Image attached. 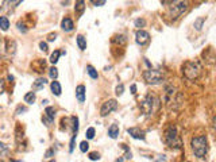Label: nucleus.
Listing matches in <instances>:
<instances>
[{
	"instance_id": "obj_43",
	"label": "nucleus",
	"mask_w": 216,
	"mask_h": 162,
	"mask_svg": "<svg viewBox=\"0 0 216 162\" xmlns=\"http://www.w3.org/2000/svg\"><path fill=\"white\" fill-rule=\"evenodd\" d=\"M53 156V150H49V151L46 153V157H51Z\"/></svg>"
},
{
	"instance_id": "obj_23",
	"label": "nucleus",
	"mask_w": 216,
	"mask_h": 162,
	"mask_svg": "<svg viewBox=\"0 0 216 162\" xmlns=\"http://www.w3.org/2000/svg\"><path fill=\"white\" fill-rule=\"evenodd\" d=\"M59 56H61V51H59V50H55L54 53L51 54V57H50V62H51V64H57Z\"/></svg>"
},
{
	"instance_id": "obj_36",
	"label": "nucleus",
	"mask_w": 216,
	"mask_h": 162,
	"mask_svg": "<svg viewBox=\"0 0 216 162\" xmlns=\"http://www.w3.org/2000/svg\"><path fill=\"white\" fill-rule=\"evenodd\" d=\"M55 38H57V34H55V32H54V34L47 35V40H50V42H51V40H55Z\"/></svg>"
},
{
	"instance_id": "obj_2",
	"label": "nucleus",
	"mask_w": 216,
	"mask_h": 162,
	"mask_svg": "<svg viewBox=\"0 0 216 162\" xmlns=\"http://www.w3.org/2000/svg\"><path fill=\"white\" fill-rule=\"evenodd\" d=\"M191 146H192V150L195 153V156L199 158H203L208 151V139L205 135L195 137L191 141Z\"/></svg>"
},
{
	"instance_id": "obj_34",
	"label": "nucleus",
	"mask_w": 216,
	"mask_h": 162,
	"mask_svg": "<svg viewBox=\"0 0 216 162\" xmlns=\"http://www.w3.org/2000/svg\"><path fill=\"white\" fill-rule=\"evenodd\" d=\"M39 47H41V50H42V51H47V43L46 42H41Z\"/></svg>"
},
{
	"instance_id": "obj_39",
	"label": "nucleus",
	"mask_w": 216,
	"mask_h": 162,
	"mask_svg": "<svg viewBox=\"0 0 216 162\" xmlns=\"http://www.w3.org/2000/svg\"><path fill=\"white\" fill-rule=\"evenodd\" d=\"M124 158H127V160H131V158H132V154H131V151H130V150H127V151H126Z\"/></svg>"
},
{
	"instance_id": "obj_12",
	"label": "nucleus",
	"mask_w": 216,
	"mask_h": 162,
	"mask_svg": "<svg viewBox=\"0 0 216 162\" xmlns=\"http://www.w3.org/2000/svg\"><path fill=\"white\" fill-rule=\"evenodd\" d=\"M76 97L79 100V103L85 101V87L84 85H79L76 88Z\"/></svg>"
},
{
	"instance_id": "obj_17",
	"label": "nucleus",
	"mask_w": 216,
	"mask_h": 162,
	"mask_svg": "<svg viewBox=\"0 0 216 162\" xmlns=\"http://www.w3.org/2000/svg\"><path fill=\"white\" fill-rule=\"evenodd\" d=\"M10 27V20L7 16H0V28L3 31H7Z\"/></svg>"
},
{
	"instance_id": "obj_3",
	"label": "nucleus",
	"mask_w": 216,
	"mask_h": 162,
	"mask_svg": "<svg viewBox=\"0 0 216 162\" xmlns=\"http://www.w3.org/2000/svg\"><path fill=\"white\" fill-rule=\"evenodd\" d=\"M182 75L188 80H196L201 75V66L196 61H187L182 65Z\"/></svg>"
},
{
	"instance_id": "obj_14",
	"label": "nucleus",
	"mask_w": 216,
	"mask_h": 162,
	"mask_svg": "<svg viewBox=\"0 0 216 162\" xmlns=\"http://www.w3.org/2000/svg\"><path fill=\"white\" fill-rule=\"evenodd\" d=\"M50 89H51V92L55 95V96H59L61 95V92H62V89H61V85H59V83L58 81H51V84H50Z\"/></svg>"
},
{
	"instance_id": "obj_24",
	"label": "nucleus",
	"mask_w": 216,
	"mask_h": 162,
	"mask_svg": "<svg viewBox=\"0 0 216 162\" xmlns=\"http://www.w3.org/2000/svg\"><path fill=\"white\" fill-rule=\"evenodd\" d=\"M126 40H127V39H126L124 35H116V36H114L112 42H118V43H122V45H124Z\"/></svg>"
},
{
	"instance_id": "obj_40",
	"label": "nucleus",
	"mask_w": 216,
	"mask_h": 162,
	"mask_svg": "<svg viewBox=\"0 0 216 162\" xmlns=\"http://www.w3.org/2000/svg\"><path fill=\"white\" fill-rule=\"evenodd\" d=\"M19 112H26V107H18L16 113H19Z\"/></svg>"
},
{
	"instance_id": "obj_29",
	"label": "nucleus",
	"mask_w": 216,
	"mask_h": 162,
	"mask_svg": "<svg viewBox=\"0 0 216 162\" xmlns=\"http://www.w3.org/2000/svg\"><path fill=\"white\" fill-rule=\"evenodd\" d=\"M115 92H116L118 96H122L123 92H124V85H123V84H119V85L116 87V91H115Z\"/></svg>"
},
{
	"instance_id": "obj_46",
	"label": "nucleus",
	"mask_w": 216,
	"mask_h": 162,
	"mask_svg": "<svg viewBox=\"0 0 216 162\" xmlns=\"http://www.w3.org/2000/svg\"><path fill=\"white\" fill-rule=\"evenodd\" d=\"M49 162H55V161H49Z\"/></svg>"
},
{
	"instance_id": "obj_21",
	"label": "nucleus",
	"mask_w": 216,
	"mask_h": 162,
	"mask_svg": "<svg viewBox=\"0 0 216 162\" xmlns=\"http://www.w3.org/2000/svg\"><path fill=\"white\" fill-rule=\"evenodd\" d=\"M87 72H88V75L91 76L93 80H96V79H97V77H99L97 72H96V69H95L92 65H88V66H87Z\"/></svg>"
},
{
	"instance_id": "obj_11",
	"label": "nucleus",
	"mask_w": 216,
	"mask_h": 162,
	"mask_svg": "<svg viewBox=\"0 0 216 162\" xmlns=\"http://www.w3.org/2000/svg\"><path fill=\"white\" fill-rule=\"evenodd\" d=\"M6 50L8 54L14 56L15 51H16V42H15V40H11V39H7L6 40Z\"/></svg>"
},
{
	"instance_id": "obj_45",
	"label": "nucleus",
	"mask_w": 216,
	"mask_h": 162,
	"mask_svg": "<svg viewBox=\"0 0 216 162\" xmlns=\"http://www.w3.org/2000/svg\"><path fill=\"white\" fill-rule=\"evenodd\" d=\"M116 162H123V158H119V160H116Z\"/></svg>"
},
{
	"instance_id": "obj_28",
	"label": "nucleus",
	"mask_w": 216,
	"mask_h": 162,
	"mask_svg": "<svg viewBox=\"0 0 216 162\" xmlns=\"http://www.w3.org/2000/svg\"><path fill=\"white\" fill-rule=\"evenodd\" d=\"M88 149H89V143H88L87 141H83V142L80 143V150H81L83 153H87Z\"/></svg>"
},
{
	"instance_id": "obj_42",
	"label": "nucleus",
	"mask_w": 216,
	"mask_h": 162,
	"mask_svg": "<svg viewBox=\"0 0 216 162\" xmlns=\"http://www.w3.org/2000/svg\"><path fill=\"white\" fill-rule=\"evenodd\" d=\"M3 40H2V38H0V54H2V50H3Z\"/></svg>"
},
{
	"instance_id": "obj_30",
	"label": "nucleus",
	"mask_w": 216,
	"mask_h": 162,
	"mask_svg": "<svg viewBox=\"0 0 216 162\" xmlns=\"http://www.w3.org/2000/svg\"><path fill=\"white\" fill-rule=\"evenodd\" d=\"M89 160H91V161H99L100 160V154L99 153H91V154H89Z\"/></svg>"
},
{
	"instance_id": "obj_37",
	"label": "nucleus",
	"mask_w": 216,
	"mask_h": 162,
	"mask_svg": "<svg viewBox=\"0 0 216 162\" xmlns=\"http://www.w3.org/2000/svg\"><path fill=\"white\" fill-rule=\"evenodd\" d=\"M3 92H4V81L0 79V95H2Z\"/></svg>"
},
{
	"instance_id": "obj_38",
	"label": "nucleus",
	"mask_w": 216,
	"mask_h": 162,
	"mask_svg": "<svg viewBox=\"0 0 216 162\" xmlns=\"http://www.w3.org/2000/svg\"><path fill=\"white\" fill-rule=\"evenodd\" d=\"M18 28H19L20 31H23V32H26V31H27V28H26V27H24V26L22 24V23H18Z\"/></svg>"
},
{
	"instance_id": "obj_44",
	"label": "nucleus",
	"mask_w": 216,
	"mask_h": 162,
	"mask_svg": "<svg viewBox=\"0 0 216 162\" xmlns=\"http://www.w3.org/2000/svg\"><path fill=\"white\" fill-rule=\"evenodd\" d=\"M8 80H10V81H12V80H14V76H11V75H10V76H8Z\"/></svg>"
},
{
	"instance_id": "obj_41",
	"label": "nucleus",
	"mask_w": 216,
	"mask_h": 162,
	"mask_svg": "<svg viewBox=\"0 0 216 162\" xmlns=\"http://www.w3.org/2000/svg\"><path fill=\"white\" fill-rule=\"evenodd\" d=\"M131 93H132V95L136 93V85H135V84H134V85H131Z\"/></svg>"
},
{
	"instance_id": "obj_1",
	"label": "nucleus",
	"mask_w": 216,
	"mask_h": 162,
	"mask_svg": "<svg viewBox=\"0 0 216 162\" xmlns=\"http://www.w3.org/2000/svg\"><path fill=\"white\" fill-rule=\"evenodd\" d=\"M159 105H161V103H159L158 97H155L154 95H147V96L143 99V101L140 103L139 108L145 115H151V113H154L155 111H158Z\"/></svg>"
},
{
	"instance_id": "obj_15",
	"label": "nucleus",
	"mask_w": 216,
	"mask_h": 162,
	"mask_svg": "<svg viewBox=\"0 0 216 162\" xmlns=\"http://www.w3.org/2000/svg\"><path fill=\"white\" fill-rule=\"evenodd\" d=\"M84 10H85V3L83 2V0H80V2H76V6H74V11H76L77 16H81V15H83Z\"/></svg>"
},
{
	"instance_id": "obj_5",
	"label": "nucleus",
	"mask_w": 216,
	"mask_h": 162,
	"mask_svg": "<svg viewBox=\"0 0 216 162\" xmlns=\"http://www.w3.org/2000/svg\"><path fill=\"white\" fill-rule=\"evenodd\" d=\"M143 80L147 84L157 85V84L163 81V73L161 70H158V69H147V70L143 72Z\"/></svg>"
},
{
	"instance_id": "obj_20",
	"label": "nucleus",
	"mask_w": 216,
	"mask_h": 162,
	"mask_svg": "<svg viewBox=\"0 0 216 162\" xmlns=\"http://www.w3.org/2000/svg\"><path fill=\"white\" fill-rule=\"evenodd\" d=\"M45 113H46V117H49V119L54 120L55 108H54V107H46V109H45Z\"/></svg>"
},
{
	"instance_id": "obj_7",
	"label": "nucleus",
	"mask_w": 216,
	"mask_h": 162,
	"mask_svg": "<svg viewBox=\"0 0 216 162\" xmlns=\"http://www.w3.org/2000/svg\"><path fill=\"white\" fill-rule=\"evenodd\" d=\"M118 108V103L115 99H110V100H107L106 103H103L102 105V109H100V115L103 117H106L108 113H111L112 111H116Z\"/></svg>"
},
{
	"instance_id": "obj_22",
	"label": "nucleus",
	"mask_w": 216,
	"mask_h": 162,
	"mask_svg": "<svg viewBox=\"0 0 216 162\" xmlns=\"http://www.w3.org/2000/svg\"><path fill=\"white\" fill-rule=\"evenodd\" d=\"M72 127H73V135H77V132H79V117L77 116L72 117Z\"/></svg>"
},
{
	"instance_id": "obj_19",
	"label": "nucleus",
	"mask_w": 216,
	"mask_h": 162,
	"mask_svg": "<svg viewBox=\"0 0 216 162\" xmlns=\"http://www.w3.org/2000/svg\"><path fill=\"white\" fill-rule=\"evenodd\" d=\"M35 99H37L35 92H28V93L24 95V101L27 103V104H34Z\"/></svg>"
},
{
	"instance_id": "obj_32",
	"label": "nucleus",
	"mask_w": 216,
	"mask_h": 162,
	"mask_svg": "<svg viewBox=\"0 0 216 162\" xmlns=\"http://www.w3.org/2000/svg\"><path fill=\"white\" fill-rule=\"evenodd\" d=\"M145 24H146V20H145V19H136L135 20V26H136V27H143Z\"/></svg>"
},
{
	"instance_id": "obj_31",
	"label": "nucleus",
	"mask_w": 216,
	"mask_h": 162,
	"mask_svg": "<svg viewBox=\"0 0 216 162\" xmlns=\"http://www.w3.org/2000/svg\"><path fill=\"white\" fill-rule=\"evenodd\" d=\"M76 138H77V135H73L72 141H70V147H69V151L70 153H73V150H74V142H76Z\"/></svg>"
},
{
	"instance_id": "obj_35",
	"label": "nucleus",
	"mask_w": 216,
	"mask_h": 162,
	"mask_svg": "<svg viewBox=\"0 0 216 162\" xmlns=\"http://www.w3.org/2000/svg\"><path fill=\"white\" fill-rule=\"evenodd\" d=\"M42 122H43V123H46V126L49 127L50 124H51V122H53V120H51V119H49V117H46V116H45V117H42Z\"/></svg>"
},
{
	"instance_id": "obj_4",
	"label": "nucleus",
	"mask_w": 216,
	"mask_h": 162,
	"mask_svg": "<svg viewBox=\"0 0 216 162\" xmlns=\"http://www.w3.org/2000/svg\"><path fill=\"white\" fill-rule=\"evenodd\" d=\"M165 141L167 143V146L174 147V149H181L182 147V142L180 139V135H178V132H177V128L173 126H170L165 131Z\"/></svg>"
},
{
	"instance_id": "obj_33",
	"label": "nucleus",
	"mask_w": 216,
	"mask_h": 162,
	"mask_svg": "<svg viewBox=\"0 0 216 162\" xmlns=\"http://www.w3.org/2000/svg\"><path fill=\"white\" fill-rule=\"evenodd\" d=\"M92 4H95L96 7H102V6L106 4V2H104V0H102V2H96V0H92Z\"/></svg>"
},
{
	"instance_id": "obj_16",
	"label": "nucleus",
	"mask_w": 216,
	"mask_h": 162,
	"mask_svg": "<svg viewBox=\"0 0 216 162\" xmlns=\"http://www.w3.org/2000/svg\"><path fill=\"white\" fill-rule=\"evenodd\" d=\"M45 85H46V80L38 79L37 81H34V84H32V91H41Z\"/></svg>"
},
{
	"instance_id": "obj_26",
	"label": "nucleus",
	"mask_w": 216,
	"mask_h": 162,
	"mask_svg": "<svg viewBox=\"0 0 216 162\" xmlns=\"http://www.w3.org/2000/svg\"><path fill=\"white\" fill-rule=\"evenodd\" d=\"M49 76H50L53 80L57 79V77H58V70H57V68H50V69H49Z\"/></svg>"
},
{
	"instance_id": "obj_8",
	"label": "nucleus",
	"mask_w": 216,
	"mask_h": 162,
	"mask_svg": "<svg viewBox=\"0 0 216 162\" xmlns=\"http://www.w3.org/2000/svg\"><path fill=\"white\" fill-rule=\"evenodd\" d=\"M135 38H136L138 45L143 46L145 43L149 42V39H150V34H149L147 31H145V30H138L136 34H135Z\"/></svg>"
},
{
	"instance_id": "obj_9",
	"label": "nucleus",
	"mask_w": 216,
	"mask_h": 162,
	"mask_svg": "<svg viewBox=\"0 0 216 162\" xmlns=\"http://www.w3.org/2000/svg\"><path fill=\"white\" fill-rule=\"evenodd\" d=\"M127 132L134 139H140V141H145V138H146V132H145L143 130H140L139 127H131L128 128Z\"/></svg>"
},
{
	"instance_id": "obj_13",
	"label": "nucleus",
	"mask_w": 216,
	"mask_h": 162,
	"mask_svg": "<svg viewBox=\"0 0 216 162\" xmlns=\"http://www.w3.org/2000/svg\"><path fill=\"white\" fill-rule=\"evenodd\" d=\"M108 135H110V138H118V135H119V126L116 123H114V124H111V127L108 128Z\"/></svg>"
},
{
	"instance_id": "obj_18",
	"label": "nucleus",
	"mask_w": 216,
	"mask_h": 162,
	"mask_svg": "<svg viewBox=\"0 0 216 162\" xmlns=\"http://www.w3.org/2000/svg\"><path fill=\"white\" fill-rule=\"evenodd\" d=\"M77 45H79V49L80 50H85V49H87V39H85L81 34L77 35Z\"/></svg>"
},
{
	"instance_id": "obj_25",
	"label": "nucleus",
	"mask_w": 216,
	"mask_h": 162,
	"mask_svg": "<svg viewBox=\"0 0 216 162\" xmlns=\"http://www.w3.org/2000/svg\"><path fill=\"white\" fill-rule=\"evenodd\" d=\"M204 20H205V19H204V18H199V19H197V20L195 22V27H196V30H197V31H200V30H201Z\"/></svg>"
},
{
	"instance_id": "obj_10",
	"label": "nucleus",
	"mask_w": 216,
	"mask_h": 162,
	"mask_svg": "<svg viewBox=\"0 0 216 162\" xmlns=\"http://www.w3.org/2000/svg\"><path fill=\"white\" fill-rule=\"evenodd\" d=\"M61 27H62V30L64 31H72L73 28H74V24H73V20L70 19V18H64L61 22Z\"/></svg>"
},
{
	"instance_id": "obj_6",
	"label": "nucleus",
	"mask_w": 216,
	"mask_h": 162,
	"mask_svg": "<svg viewBox=\"0 0 216 162\" xmlns=\"http://www.w3.org/2000/svg\"><path fill=\"white\" fill-rule=\"evenodd\" d=\"M188 3L187 2H178V3H172V7L167 11V15L172 19H177L178 16H181L184 14V11H187Z\"/></svg>"
},
{
	"instance_id": "obj_27",
	"label": "nucleus",
	"mask_w": 216,
	"mask_h": 162,
	"mask_svg": "<svg viewBox=\"0 0 216 162\" xmlns=\"http://www.w3.org/2000/svg\"><path fill=\"white\" fill-rule=\"evenodd\" d=\"M87 139H93L95 138V128L93 127H89L87 130Z\"/></svg>"
}]
</instances>
